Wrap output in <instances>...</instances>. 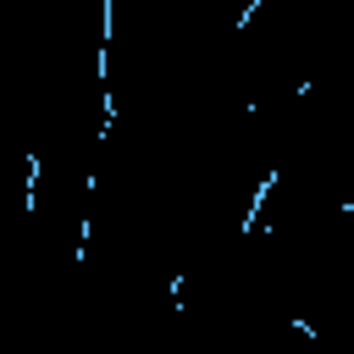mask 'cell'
<instances>
[{"label": "cell", "instance_id": "cell-1", "mask_svg": "<svg viewBox=\"0 0 354 354\" xmlns=\"http://www.w3.org/2000/svg\"><path fill=\"white\" fill-rule=\"evenodd\" d=\"M277 188V171H266L260 177V188H254V199H249V210H243V232H254V221H260V210H266V194Z\"/></svg>", "mask_w": 354, "mask_h": 354}]
</instances>
